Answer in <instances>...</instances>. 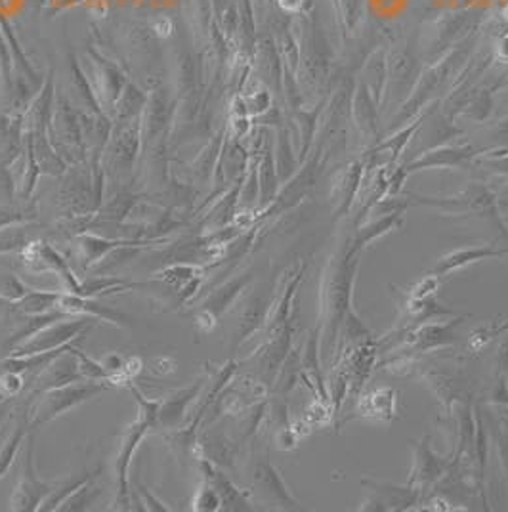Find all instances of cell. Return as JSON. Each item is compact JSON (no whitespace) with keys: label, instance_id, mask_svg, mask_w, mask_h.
<instances>
[{"label":"cell","instance_id":"cell-1","mask_svg":"<svg viewBox=\"0 0 508 512\" xmlns=\"http://www.w3.org/2000/svg\"><path fill=\"white\" fill-rule=\"evenodd\" d=\"M108 388H109V382L80 379V381H75V382H69L64 386L52 388V391L36 394L38 398L31 405L27 419H26L29 430H35L38 426L52 423L59 415L67 413L69 409L99 396L101 392H106Z\"/></svg>","mask_w":508,"mask_h":512},{"label":"cell","instance_id":"cell-2","mask_svg":"<svg viewBox=\"0 0 508 512\" xmlns=\"http://www.w3.org/2000/svg\"><path fill=\"white\" fill-rule=\"evenodd\" d=\"M90 321L96 319L87 316H69L59 321H54L43 327V329L35 333L31 339H27L24 344L12 348L8 356H27V354L56 350V348H62L80 337H87V333L92 329Z\"/></svg>","mask_w":508,"mask_h":512},{"label":"cell","instance_id":"cell-3","mask_svg":"<svg viewBox=\"0 0 508 512\" xmlns=\"http://www.w3.org/2000/svg\"><path fill=\"white\" fill-rule=\"evenodd\" d=\"M151 428H155L146 419L136 417V421L125 430L120 438L119 452L115 457V510H132V489H130V465L136 449L141 440L148 436Z\"/></svg>","mask_w":508,"mask_h":512},{"label":"cell","instance_id":"cell-4","mask_svg":"<svg viewBox=\"0 0 508 512\" xmlns=\"http://www.w3.org/2000/svg\"><path fill=\"white\" fill-rule=\"evenodd\" d=\"M56 484H48L45 480H40L36 475V465H35V440L29 434L26 440V449H24V465L19 470L17 484L12 491L10 497V508L17 512H33L38 510L43 501L50 496V491L54 489Z\"/></svg>","mask_w":508,"mask_h":512},{"label":"cell","instance_id":"cell-5","mask_svg":"<svg viewBox=\"0 0 508 512\" xmlns=\"http://www.w3.org/2000/svg\"><path fill=\"white\" fill-rule=\"evenodd\" d=\"M19 255H22V262L29 272L54 274L57 279H62L64 291L80 295V285H83V279H78L75 276V272L71 270V266L67 264L64 255H59V251H56L50 243H47L43 239H36Z\"/></svg>","mask_w":508,"mask_h":512},{"label":"cell","instance_id":"cell-6","mask_svg":"<svg viewBox=\"0 0 508 512\" xmlns=\"http://www.w3.org/2000/svg\"><path fill=\"white\" fill-rule=\"evenodd\" d=\"M57 310H62L69 316H87L96 321H106L115 327H130L132 323L127 314L111 308V306H104L96 302L94 298H87L67 291H59Z\"/></svg>","mask_w":508,"mask_h":512},{"label":"cell","instance_id":"cell-7","mask_svg":"<svg viewBox=\"0 0 508 512\" xmlns=\"http://www.w3.org/2000/svg\"><path fill=\"white\" fill-rule=\"evenodd\" d=\"M205 384L207 381L201 379L186 388H181V391H176L167 400H161L159 428H167V430L181 428V424H184L188 419L192 403L201 396Z\"/></svg>","mask_w":508,"mask_h":512},{"label":"cell","instance_id":"cell-8","mask_svg":"<svg viewBox=\"0 0 508 512\" xmlns=\"http://www.w3.org/2000/svg\"><path fill=\"white\" fill-rule=\"evenodd\" d=\"M148 245L150 241H138V239H109L101 237L94 234H80L77 235V249H78V260L83 270L87 272L88 268H94L96 264H99L108 255H111L115 249L123 247V245Z\"/></svg>","mask_w":508,"mask_h":512},{"label":"cell","instance_id":"cell-9","mask_svg":"<svg viewBox=\"0 0 508 512\" xmlns=\"http://www.w3.org/2000/svg\"><path fill=\"white\" fill-rule=\"evenodd\" d=\"M193 454L216 466H232L235 461L237 445L226 434L216 433V430H202L201 434H197Z\"/></svg>","mask_w":508,"mask_h":512},{"label":"cell","instance_id":"cell-10","mask_svg":"<svg viewBox=\"0 0 508 512\" xmlns=\"http://www.w3.org/2000/svg\"><path fill=\"white\" fill-rule=\"evenodd\" d=\"M199 466L202 478H207L218 491L223 510H253L245 494H243L239 487H235L233 482L223 475L216 465H213L207 459H199Z\"/></svg>","mask_w":508,"mask_h":512},{"label":"cell","instance_id":"cell-11","mask_svg":"<svg viewBox=\"0 0 508 512\" xmlns=\"http://www.w3.org/2000/svg\"><path fill=\"white\" fill-rule=\"evenodd\" d=\"M80 379H83V377H80L77 358H75L73 348H71V350H67L64 356H59L57 360H54L47 367V370L35 379L36 384H35V391L31 392V396H36L40 392L52 391V388L64 386V384H69V382H75V381H80Z\"/></svg>","mask_w":508,"mask_h":512},{"label":"cell","instance_id":"cell-12","mask_svg":"<svg viewBox=\"0 0 508 512\" xmlns=\"http://www.w3.org/2000/svg\"><path fill=\"white\" fill-rule=\"evenodd\" d=\"M57 300H59V291H40L27 287V291L22 297L6 304L16 314L26 318V316H40L57 310Z\"/></svg>","mask_w":508,"mask_h":512},{"label":"cell","instance_id":"cell-13","mask_svg":"<svg viewBox=\"0 0 508 512\" xmlns=\"http://www.w3.org/2000/svg\"><path fill=\"white\" fill-rule=\"evenodd\" d=\"M251 281V276L245 274V276H241V277H235L228 283H223L220 285L218 289L214 293H211L207 297V300L201 304V308L202 310H207L211 312L214 318H220L223 312H226L230 306L235 302V298L239 297V293L245 289V285Z\"/></svg>","mask_w":508,"mask_h":512},{"label":"cell","instance_id":"cell-14","mask_svg":"<svg viewBox=\"0 0 508 512\" xmlns=\"http://www.w3.org/2000/svg\"><path fill=\"white\" fill-rule=\"evenodd\" d=\"M476 152L472 148H450V150H440L432 155H426L420 161H415L410 167V171L422 169V167H459L464 165L466 161L474 157Z\"/></svg>","mask_w":508,"mask_h":512},{"label":"cell","instance_id":"cell-15","mask_svg":"<svg viewBox=\"0 0 508 512\" xmlns=\"http://www.w3.org/2000/svg\"><path fill=\"white\" fill-rule=\"evenodd\" d=\"M503 253H506V251H495V249H490V247L455 251V253L447 255L445 258L440 260V264L434 268V276H441V274H447V272H453V270L461 268V266H466V264L476 262V260H483V258H487V256H497V255H503Z\"/></svg>","mask_w":508,"mask_h":512},{"label":"cell","instance_id":"cell-16","mask_svg":"<svg viewBox=\"0 0 508 512\" xmlns=\"http://www.w3.org/2000/svg\"><path fill=\"white\" fill-rule=\"evenodd\" d=\"M27 436H29L27 421H22L12 430L10 436L3 444V447H0V480H3L8 475V470L12 468L14 461L19 454V449L26 445Z\"/></svg>","mask_w":508,"mask_h":512},{"label":"cell","instance_id":"cell-17","mask_svg":"<svg viewBox=\"0 0 508 512\" xmlns=\"http://www.w3.org/2000/svg\"><path fill=\"white\" fill-rule=\"evenodd\" d=\"M254 482L258 484V487H262V491H266V494L279 499L281 503H291V496H289L285 484H283L281 476L277 475V470L270 463H260L256 466Z\"/></svg>","mask_w":508,"mask_h":512},{"label":"cell","instance_id":"cell-18","mask_svg":"<svg viewBox=\"0 0 508 512\" xmlns=\"http://www.w3.org/2000/svg\"><path fill=\"white\" fill-rule=\"evenodd\" d=\"M98 475V470H94V473H83V475H78V476H73L69 480H64L62 484H56L54 489L50 491V496L43 501V505H40L38 510H57L59 505H62L71 494H75V491L80 487V486H85L90 478H94Z\"/></svg>","mask_w":508,"mask_h":512},{"label":"cell","instance_id":"cell-19","mask_svg":"<svg viewBox=\"0 0 508 512\" xmlns=\"http://www.w3.org/2000/svg\"><path fill=\"white\" fill-rule=\"evenodd\" d=\"M36 241V237L33 235V230H26L22 226H8L0 230V255H8V253H22L26 247Z\"/></svg>","mask_w":508,"mask_h":512},{"label":"cell","instance_id":"cell-20","mask_svg":"<svg viewBox=\"0 0 508 512\" xmlns=\"http://www.w3.org/2000/svg\"><path fill=\"white\" fill-rule=\"evenodd\" d=\"M99 496V487L96 486V476L90 478L85 486H80L75 494H71L62 505H59L57 510L62 512H80V510H88L94 501Z\"/></svg>","mask_w":508,"mask_h":512},{"label":"cell","instance_id":"cell-21","mask_svg":"<svg viewBox=\"0 0 508 512\" xmlns=\"http://www.w3.org/2000/svg\"><path fill=\"white\" fill-rule=\"evenodd\" d=\"M73 354L77 358L80 377L88 379V381H101V382H109L111 381V373L106 370V365L101 363V361H98V360H94V358H90L88 354H85L78 348V344L73 346Z\"/></svg>","mask_w":508,"mask_h":512},{"label":"cell","instance_id":"cell-22","mask_svg":"<svg viewBox=\"0 0 508 512\" xmlns=\"http://www.w3.org/2000/svg\"><path fill=\"white\" fill-rule=\"evenodd\" d=\"M130 482L136 484V489L132 491V501L136 499V503L141 505V510H148V512H171L172 510L167 503H162L157 496L151 494L150 487L140 480V476H136Z\"/></svg>","mask_w":508,"mask_h":512},{"label":"cell","instance_id":"cell-23","mask_svg":"<svg viewBox=\"0 0 508 512\" xmlns=\"http://www.w3.org/2000/svg\"><path fill=\"white\" fill-rule=\"evenodd\" d=\"M220 508H222V501H220L218 491L214 489V486L207 478H202L201 489L197 491V496L193 499V510L216 512Z\"/></svg>","mask_w":508,"mask_h":512},{"label":"cell","instance_id":"cell-24","mask_svg":"<svg viewBox=\"0 0 508 512\" xmlns=\"http://www.w3.org/2000/svg\"><path fill=\"white\" fill-rule=\"evenodd\" d=\"M264 319V302L260 298H254L249 306H247V310L245 314H243V323H241V335H239V340H245L247 335L254 333L260 323Z\"/></svg>","mask_w":508,"mask_h":512},{"label":"cell","instance_id":"cell-25","mask_svg":"<svg viewBox=\"0 0 508 512\" xmlns=\"http://www.w3.org/2000/svg\"><path fill=\"white\" fill-rule=\"evenodd\" d=\"M24 375L3 371L0 373V400H12L24 391Z\"/></svg>","mask_w":508,"mask_h":512},{"label":"cell","instance_id":"cell-26","mask_svg":"<svg viewBox=\"0 0 508 512\" xmlns=\"http://www.w3.org/2000/svg\"><path fill=\"white\" fill-rule=\"evenodd\" d=\"M359 6H361V0H338V16H342L344 22H347L348 31H352L356 27L358 22V14H359Z\"/></svg>","mask_w":508,"mask_h":512},{"label":"cell","instance_id":"cell-27","mask_svg":"<svg viewBox=\"0 0 508 512\" xmlns=\"http://www.w3.org/2000/svg\"><path fill=\"white\" fill-rule=\"evenodd\" d=\"M176 365H178L176 360L171 356H155L150 361V370L159 377H165V375H171L176 371Z\"/></svg>","mask_w":508,"mask_h":512},{"label":"cell","instance_id":"cell-28","mask_svg":"<svg viewBox=\"0 0 508 512\" xmlns=\"http://www.w3.org/2000/svg\"><path fill=\"white\" fill-rule=\"evenodd\" d=\"M24 220H27V216L22 214L19 211L0 209V230L8 228V226H16V224H22Z\"/></svg>","mask_w":508,"mask_h":512},{"label":"cell","instance_id":"cell-29","mask_svg":"<svg viewBox=\"0 0 508 512\" xmlns=\"http://www.w3.org/2000/svg\"><path fill=\"white\" fill-rule=\"evenodd\" d=\"M172 22L169 17H157L155 22H153V31H155V35L157 37H161V38H167V37H171L172 35Z\"/></svg>","mask_w":508,"mask_h":512},{"label":"cell","instance_id":"cell-30","mask_svg":"<svg viewBox=\"0 0 508 512\" xmlns=\"http://www.w3.org/2000/svg\"><path fill=\"white\" fill-rule=\"evenodd\" d=\"M436 285H438V281H436V277H426L420 285H419V289L415 291V295H413V298L415 300H424L426 297H429L430 293H434V289H436Z\"/></svg>","mask_w":508,"mask_h":512},{"label":"cell","instance_id":"cell-31","mask_svg":"<svg viewBox=\"0 0 508 512\" xmlns=\"http://www.w3.org/2000/svg\"><path fill=\"white\" fill-rule=\"evenodd\" d=\"M304 3L306 0H277V5L283 12H289V14H295V12H300Z\"/></svg>","mask_w":508,"mask_h":512},{"label":"cell","instance_id":"cell-32","mask_svg":"<svg viewBox=\"0 0 508 512\" xmlns=\"http://www.w3.org/2000/svg\"><path fill=\"white\" fill-rule=\"evenodd\" d=\"M497 56H499V59H503V61H508V37H504L501 43H499V47H497Z\"/></svg>","mask_w":508,"mask_h":512},{"label":"cell","instance_id":"cell-33","mask_svg":"<svg viewBox=\"0 0 508 512\" xmlns=\"http://www.w3.org/2000/svg\"><path fill=\"white\" fill-rule=\"evenodd\" d=\"M10 407H12V400H0V424H3V421L10 413Z\"/></svg>","mask_w":508,"mask_h":512},{"label":"cell","instance_id":"cell-34","mask_svg":"<svg viewBox=\"0 0 508 512\" xmlns=\"http://www.w3.org/2000/svg\"><path fill=\"white\" fill-rule=\"evenodd\" d=\"M501 16H503V19H504V22H508V5H506V6L503 8V10H501Z\"/></svg>","mask_w":508,"mask_h":512}]
</instances>
